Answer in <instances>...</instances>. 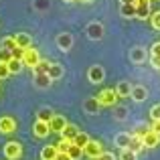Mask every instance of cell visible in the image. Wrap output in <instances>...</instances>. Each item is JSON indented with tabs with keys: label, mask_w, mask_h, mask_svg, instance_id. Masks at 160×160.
<instances>
[{
	"label": "cell",
	"mask_w": 160,
	"mask_h": 160,
	"mask_svg": "<svg viewBox=\"0 0 160 160\" xmlns=\"http://www.w3.org/2000/svg\"><path fill=\"white\" fill-rule=\"evenodd\" d=\"M150 2H152V0H150Z\"/></svg>",
	"instance_id": "f5cc1de1"
},
{
	"label": "cell",
	"mask_w": 160,
	"mask_h": 160,
	"mask_svg": "<svg viewBox=\"0 0 160 160\" xmlns=\"http://www.w3.org/2000/svg\"><path fill=\"white\" fill-rule=\"evenodd\" d=\"M55 160H71V158H69V154H67V152H59Z\"/></svg>",
	"instance_id": "f6af8a7d"
},
{
	"label": "cell",
	"mask_w": 160,
	"mask_h": 160,
	"mask_svg": "<svg viewBox=\"0 0 160 160\" xmlns=\"http://www.w3.org/2000/svg\"><path fill=\"white\" fill-rule=\"evenodd\" d=\"M150 22H152V27L156 28V31H160V10L154 12V14L150 16Z\"/></svg>",
	"instance_id": "d590c367"
},
{
	"label": "cell",
	"mask_w": 160,
	"mask_h": 160,
	"mask_svg": "<svg viewBox=\"0 0 160 160\" xmlns=\"http://www.w3.org/2000/svg\"><path fill=\"white\" fill-rule=\"evenodd\" d=\"M57 154H59L57 146L49 144V146H45V148L41 150V160H55V158H57Z\"/></svg>",
	"instance_id": "5bb4252c"
},
{
	"label": "cell",
	"mask_w": 160,
	"mask_h": 160,
	"mask_svg": "<svg viewBox=\"0 0 160 160\" xmlns=\"http://www.w3.org/2000/svg\"><path fill=\"white\" fill-rule=\"evenodd\" d=\"M99 102L98 98H87L85 102H83V109H85V113H91V116H95V113L99 112Z\"/></svg>",
	"instance_id": "4fadbf2b"
},
{
	"label": "cell",
	"mask_w": 160,
	"mask_h": 160,
	"mask_svg": "<svg viewBox=\"0 0 160 160\" xmlns=\"http://www.w3.org/2000/svg\"><path fill=\"white\" fill-rule=\"evenodd\" d=\"M85 32H87V37H89L91 41H102L103 39V24L102 22H98V20H93V22H89L85 27Z\"/></svg>",
	"instance_id": "7a4b0ae2"
},
{
	"label": "cell",
	"mask_w": 160,
	"mask_h": 160,
	"mask_svg": "<svg viewBox=\"0 0 160 160\" xmlns=\"http://www.w3.org/2000/svg\"><path fill=\"white\" fill-rule=\"evenodd\" d=\"M16 130V122L10 116H2L0 118V134H12Z\"/></svg>",
	"instance_id": "30bf717a"
},
{
	"label": "cell",
	"mask_w": 160,
	"mask_h": 160,
	"mask_svg": "<svg viewBox=\"0 0 160 160\" xmlns=\"http://www.w3.org/2000/svg\"><path fill=\"white\" fill-rule=\"evenodd\" d=\"M136 18H150V6H136Z\"/></svg>",
	"instance_id": "4316f807"
},
{
	"label": "cell",
	"mask_w": 160,
	"mask_h": 160,
	"mask_svg": "<svg viewBox=\"0 0 160 160\" xmlns=\"http://www.w3.org/2000/svg\"><path fill=\"white\" fill-rule=\"evenodd\" d=\"M55 116L53 113V109H49V108H41L39 109V113H37V120H41V122H51V118Z\"/></svg>",
	"instance_id": "d4e9b609"
},
{
	"label": "cell",
	"mask_w": 160,
	"mask_h": 160,
	"mask_svg": "<svg viewBox=\"0 0 160 160\" xmlns=\"http://www.w3.org/2000/svg\"><path fill=\"white\" fill-rule=\"evenodd\" d=\"M14 47H16L14 37H4V39H2V45H0V49H8V51H12Z\"/></svg>",
	"instance_id": "f1b7e54d"
},
{
	"label": "cell",
	"mask_w": 160,
	"mask_h": 160,
	"mask_svg": "<svg viewBox=\"0 0 160 160\" xmlns=\"http://www.w3.org/2000/svg\"><path fill=\"white\" fill-rule=\"evenodd\" d=\"M150 63H152V67H154V69H160V57L152 55V57H150Z\"/></svg>",
	"instance_id": "60d3db41"
},
{
	"label": "cell",
	"mask_w": 160,
	"mask_h": 160,
	"mask_svg": "<svg viewBox=\"0 0 160 160\" xmlns=\"http://www.w3.org/2000/svg\"><path fill=\"white\" fill-rule=\"evenodd\" d=\"M20 69H22V61H18V59H12L10 63H8V71L12 73H20Z\"/></svg>",
	"instance_id": "83f0119b"
},
{
	"label": "cell",
	"mask_w": 160,
	"mask_h": 160,
	"mask_svg": "<svg viewBox=\"0 0 160 160\" xmlns=\"http://www.w3.org/2000/svg\"><path fill=\"white\" fill-rule=\"evenodd\" d=\"M67 154H69V158H71V160H79V158L83 156V148H81V146L71 144L69 148H67Z\"/></svg>",
	"instance_id": "cb8c5ba5"
},
{
	"label": "cell",
	"mask_w": 160,
	"mask_h": 160,
	"mask_svg": "<svg viewBox=\"0 0 160 160\" xmlns=\"http://www.w3.org/2000/svg\"><path fill=\"white\" fill-rule=\"evenodd\" d=\"M148 132H150V126H144V124H142V126H138V128H136L134 136H138V138H144Z\"/></svg>",
	"instance_id": "836d02e7"
},
{
	"label": "cell",
	"mask_w": 160,
	"mask_h": 160,
	"mask_svg": "<svg viewBox=\"0 0 160 160\" xmlns=\"http://www.w3.org/2000/svg\"><path fill=\"white\" fill-rule=\"evenodd\" d=\"M49 124L47 122H41V120H37L35 122V126H32V134H35L37 138H47L49 136Z\"/></svg>",
	"instance_id": "7c38bea8"
},
{
	"label": "cell",
	"mask_w": 160,
	"mask_h": 160,
	"mask_svg": "<svg viewBox=\"0 0 160 160\" xmlns=\"http://www.w3.org/2000/svg\"><path fill=\"white\" fill-rule=\"evenodd\" d=\"M152 55L160 57V43H154V45H152Z\"/></svg>",
	"instance_id": "ee69618b"
},
{
	"label": "cell",
	"mask_w": 160,
	"mask_h": 160,
	"mask_svg": "<svg viewBox=\"0 0 160 160\" xmlns=\"http://www.w3.org/2000/svg\"><path fill=\"white\" fill-rule=\"evenodd\" d=\"M130 98L134 99V102H144V99H148V89H146L144 85H132V91H130Z\"/></svg>",
	"instance_id": "9c48e42d"
},
{
	"label": "cell",
	"mask_w": 160,
	"mask_h": 160,
	"mask_svg": "<svg viewBox=\"0 0 160 160\" xmlns=\"http://www.w3.org/2000/svg\"><path fill=\"white\" fill-rule=\"evenodd\" d=\"M130 61L136 63V65L144 63L146 61V49L144 47H134V49H130Z\"/></svg>",
	"instance_id": "8fae6325"
},
{
	"label": "cell",
	"mask_w": 160,
	"mask_h": 160,
	"mask_svg": "<svg viewBox=\"0 0 160 160\" xmlns=\"http://www.w3.org/2000/svg\"><path fill=\"white\" fill-rule=\"evenodd\" d=\"M4 156L8 160H18L22 156V146H20L18 142H14V140L6 142V144H4Z\"/></svg>",
	"instance_id": "6da1fadb"
},
{
	"label": "cell",
	"mask_w": 160,
	"mask_h": 160,
	"mask_svg": "<svg viewBox=\"0 0 160 160\" xmlns=\"http://www.w3.org/2000/svg\"><path fill=\"white\" fill-rule=\"evenodd\" d=\"M81 2H91V0H81Z\"/></svg>",
	"instance_id": "f907efd6"
},
{
	"label": "cell",
	"mask_w": 160,
	"mask_h": 160,
	"mask_svg": "<svg viewBox=\"0 0 160 160\" xmlns=\"http://www.w3.org/2000/svg\"><path fill=\"white\" fill-rule=\"evenodd\" d=\"M102 152H103L102 144H99V142H95V140H89L85 146H83V154H85L87 158H95V156H99Z\"/></svg>",
	"instance_id": "8992f818"
},
{
	"label": "cell",
	"mask_w": 160,
	"mask_h": 160,
	"mask_svg": "<svg viewBox=\"0 0 160 160\" xmlns=\"http://www.w3.org/2000/svg\"><path fill=\"white\" fill-rule=\"evenodd\" d=\"M12 61V53L8 51V49H0V63H10Z\"/></svg>",
	"instance_id": "1f68e13d"
},
{
	"label": "cell",
	"mask_w": 160,
	"mask_h": 160,
	"mask_svg": "<svg viewBox=\"0 0 160 160\" xmlns=\"http://www.w3.org/2000/svg\"><path fill=\"white\" fill-rule=\"evenodd\" d=\"M130 91H132V85H130L128 81H120L116 87V93L118 98H130Z\"/></svg>",
	"instance_id": "44dd1931"
},
{
	"label": "cell",
	"mask_w": 160,
	"mask_h": 160,
	"mask_svg": "<svg viewBox=\"0 0 160 160\" xmlns=\"http://www.w3.org/2000/svg\"><path fill=\"white\" fill-rule=\"evenodd\" d=\"M120 14L124 16V18H136V4H122Z\"/></svg>",
	"instance_id": "ffe728a7"
},
{
	"label": "cell",
	"mask_w": 160,
	"mask_h": 160,
	"mask_svg": "<svg viewBox=\"0 0 160 160\" xmlns=\"http://www.w3.org/2000/svg\"><path fill=\"white\" fill-rule=\"evenodd\" d=\"M35 8H39V10H47V8H49V0H35Z\"/></svg>",
	"instance_id": "ab89813d"
},
{
	"label": "cell",
	"mask_w": 160,
	"mask_h": 160,
	"mask_svg": "<svg viewBox=\"0 0 160 160\" xmlns=\"http://www.w3.org/2000/svg\"><path fill=\"white\" fill-rule=\"evenodd\" d=\"M120 2H122V4H134L136 0H120Z\"/></svg>",
	"instance_id": "7dc6e473"
},
{
	"label": "cell",
	"mask_w": 160,
	"mask_h": 160,
	"mask_svg": "<svg viewBox=\"0 0 160 160\" xmlns=\"http://www.w3.org/2000/svg\"><path fill=\"white\" fill-rule=\"evenodd\" d=\"M10 53H12V59H18V61H22V57H24V49H22V47H14Z\"/></svg>",
	"instance_id": "e575fe53"
},
{
	"label": "cell",
	"mask_w": 160,
	"mask_h": 160,
	"mask_svg": "<svg viewBox=\"0 0 160 160\" xmlns=\"http://www.w3.org/2000/svg\"><path fill=\"white\" fill-rule=\"evenodd\" d=\"M130 140H132V134L122 132V134H118V136H116V146H120V148H128Z\"/></svg>",
	"instance_id": "7402d4cb"
},
{
	"label": "cell",
	"mask_w": 160,
	"mask_h": 160,
	"mask_svg": "<svg viewBox=\"0 0 160 160\" xmlns=\"http://www.w3.org/2000/svg\"><path fill=\"white\" fill-rule=\"evenodd\" d=\"M87 79H89L91 83H103V79H106L103 67L102 65H91L89 69H87Z\"/></svg>",
	"instance_id": "5b68a950"
},
{
	"label": "cell",
	"mask_w": 160,
	"mask_h": 160,
	"mask_svg": "<svg viewBox=\"0 0 160 160\" xmlns=\"http://www.w3.org/2000/svg\"><path fill=\"white\" fill-rule=\"evenodd\" d=\"M138 158V154L136 152H132L130 148H122V152H120V160H136Z\"/></svg>",
	"instance_id": "f546056e"
},
{
	"label": "cell",
	"mask_w": 160,
	"mask_h": 160,
	"mask_svg": "<svg viewBox=\"0 0 160 160\" xmlns=\"http://www.w3.org/2000/svg\"><path fill=\"white\" fill-rule=\"evenodd\" d=\"M63 2H75V0H63Z\"/></svg>",
	"instance_id": "c3c4849f"
},
{
	"label": "cell",
	"mask_w": 160,
	"mask_h": 160,
	"mask_svg": "<svg viewBox=\"0 0 160 160\" xmlns=\"http://www.w3.org/2000/svg\"><path fill=\"white\" fill-rule=\"evenodd\" d=\"M99 160H116V158H113L112 152H102L99 154Z\"/></svg>",
	"instance_id": "7bdbcfd3"
},
{
	"label": "cell",
	"mask_w": 160,
	"mask_h": 160,
	"mask_svg": "<svg viewBox=\"0 0 160 160\" xmlns=\"http://www.w3.org/2000/svg\"><path fill=\"white\" fill-rule=\"evenodd\" d=\"M39 61H41V55L37 49H24V57H22V65H27V67H31V69H35L37 65H39Z\"/></svg>",
	"instance_id": "3957f363"
},
{
	"label": "cell",
	"mask_w": 160,
	"mask_h": 160,
	"mask_svg": "<svg viewBox=\"0 0 160 160\" xmlns=\"http://www.w3.org/2000/svg\"><path fill=\"white\" fill-rule=\"evenodd\" d=\"M47 75L51 77V81H57V79L63 77V65L61 63H51V67H49Z\"/></svg>",
	"instance_id": "2e32d148"
},
{
	"label": "cell",
	"mask_w": 160,
	"mask_h": 160,
	"mask_svg": "<svg viewBox=\"0 0 160 160\" xmlns=\"http://www.w3.org/2000/svg\"><path fill=\"white\" fill-rule=\"evenodd\" d=\"M49 67H51V63H49V61H43V59H41V61H39V65H37L32 71H35V73H47V71H49Z\"/></svg>",
	"instance_id": "4dcf8cb0"
},
{
	"label": "cell",
	"mask_w": 160,
	"mask_h": 160,
	"mask_svg": "<svg viewBox=\"0 0 160 160\" xmlns=\"http://www.w3.org/2000/svg\"><path fill=\"white\" fill-rule=\"evenodd\" d=\"M150 118L154 120H160V103H156V106H152V109H150Z\"/></svg>",
	"instance_id": "74e56055"
},
{
	"label": "cell",
	"mask_w": 160,
	"mask_h": 160,
	"mask_svg": "<svg viewBox=\"0 0 160 160\" xmlns=\"http://www.w3.org/2000/svg\"><path fill=\"white\" fill-rule=\"evenodd\" d=\"M71 144H73V142H69V140H65V138H61V140H59L55 146H57V150H59V152H67V148H69Z\"/></svg>",
	"instance_id": "d6a6232c"
},
{
	"label": "cell",
	"mask_w": 160,
	"mask_h": 160,
	"mask_svg": "<svg viewBox=\"0 0 160 160\" xmlns=\"http://www.w3.org/2000/svg\"><path fill=\"white\" fill-rule=\"evenodd\" d=\"M158 142H160V134H158Z\"/></svg>",
	"instance_id": "816d5d0a"
},
{
	"label": "cell",
	"mask_w": 160,
	"mask_h": 160,
	"mask_svg": "<svg viewBox=\"0 0 160 160\" xmlns=\"http://www.w3.org/2000/svg\"><path fill=\"white\" fill-rule=\"evenodd\" d=\"M14 41H16V47H22V49L32 47V41H31V37H28L27 32H16Z\"/></svg>",
	"instance_id": "e0dca14e"
},
{
	"label": "cell",
	"mask_w": 160,
	"mask_h": 160,
	"mask_svg": "<svg viewBox=\"0 0 160 160\" xmlns=\"http://www.w3.org/2000/svg\"><path fill=\"white\" fill-rule=\"evenodd\" d=\"M57 47L61 49V51H69V49L73 47V35H71V32H61V35L57 37Z\"/></svg>",
	"instance_id": "52a82bcc"
},
{
	"label": "cell",
	"mask_w": 160,
	"mask_h": 160,
	"mask_svg": "<svg viewBox=\"0 0 160 160\" xmlns=\"http://www.w3.org/2000/svg\"><path fill=\"white\" fill-rule=\"evenodd\" d=\"M65 126H67V120L63 116H53L51 122H49V130L55 132V134H61L63 130H65Z\"/></svg>",
	"instance_id": "ba28073f"
},
{
	"label": "cell",
	"mask_w": 160,
	"mask_h": 160,
	"mask_svg": "<svg viewBox=\"0 0 160 160\" xmlns=\"http://www.w3.org/2000/svg\"><path fill=\"white\" fill-rule=\"evenodd\" d=\"M89 160H99V156H95V158H89Z\"/></svg>",
	"instance_id": "681fc988"
},
{
	"label": "cell",
	"mask_w": 160,
	"mask_h": 160,
	"mask_svg": "<svg viewBox=\"0 0 160 160\" xmlns=\"http://www.w3.org/2000/svg\"><path fill=\"white\" fill-rule=\"evenodd\" d=\"M98 102H99V106H108V108L116 106V102H118L116 89H103L102 93L98 95Z\"/></svg>",
	"instance_id": "277c9868"
},
{
	"label": "cell",
	"mask_w": 160,
	"mask_h": 160,
	"mask_svg": "<svg viewBox=\"0 0 160 160\" xmlns=\"http://www.w3.org/2000/svg\"><path fill=\"white\" fill-rule=\"evenodd\" d=\"M136 6H150V0H136Z\"/></svg>",
	"instance_id": "bcb514c9"
},
{
	"label": "cell",
	"mask_w": 160,
	"mask_h": 160,
	"mask_svg": "<svg viewBox=\"0 0 160 160\" xmlns=\"http://www.w3.org/2000/svg\"><path fill=\"white\" fill-rule=\"evenodd\" d=\"M150 130H152V132H156V134H160V120H154L152 126H150Z\"/></svg>",
	"instance_id": "b9f144b4"
},
{
	"label": "cell",
	"mask_w": 160,
	"mask_h": 160,
	"mask_svg": "<svg viewBox=\"0 0 160 160\" xmlns=\"http://www.w3.org/2000/svg\"><path fill=\"white\" fill-rule=\"evenodd\" d=\"M77 132H79V128H77V126L67 124V126H65V130L61 132V138H65V140L73 142V140H75V136H77Z\"/></svg>",
	"instance_id": "ac0fdd59"
},
{
	"label": "cell",
	"mask_w": 160,
	"mask_h": 160,
	"mask_svg": "<svg viewBox=\"0 0 160 160\" xmlns=\"http://www.w3.org/2000/svg\"><path fill=\"white\" fill-rule=\"evenodd\" d=\"M130 150H132V152H142V150H144V142H142V138H138V136H134L132 134V140H130V146H128Z\"/></svg>",
	"instance_id": "603a6c76"
},
{
	"label": "cell",
	"mask_w": 160,
	"mask_h": 160,
	"mask_svg": "<svg viewBox=\"0 0 160 160\" xmlns=\"http://www.w3.org/2000/svg\"><path fill=\"white\" fill-rule=\"evenodd\" d=\"M51 77H49L47 73H35V85L39 87V89H47L49 85H51Z\"/></svg>",
	"instance_id": "9a60e30c"
},
{
	"label": "cell",
	"mask_w": 160,
	"mask_h": 160,
	"mask_svg": "<svg viewBox=\"0 0 160 160\" xmlns=\"http://www.w3.org/2000/svg\"><path fill=\"white\" fill-rule=\"evenodd\" d=\"M89 140H91V138L87 136L85 132H81V130H79V132H77V136H75V140H73V144H75V146H81V148H83V146H85Z\"/></svg>",
	"instance_id": "484cf974"
},
{
	"label": "cell",
	"mask_w": 160,
	"mask_h": 160,
	"mask_svg": "<svg viewBox=\"0 0 160 160\" xmlns=\"http://www.w3.org/2000/svg\"><path fill=\"white\" fill-rule=\"evenodd\" d=\"M142 142H144V148H154V146L160 144V142H158V134L152 132V130H150V132L142 138Z\"/></svg>",
	"instance_id": "d6986e66"
},
{
	"label": "cell",
	"mask_w": 160,
	"mask_h": 160,
	"mask_svg": "<svg viewBox=\"0 0 160 160\" xmlns=\"http://www.w3.org/2000/svg\"><path fill=\"white\" fill-rule=\"evenodd\" d=\"M8 75H10V71H8V65H6V63H0V79H6Z\"/></svg>",
	"instance_id": "f35d334b"
},
{
	"label": "cell",
	"mask_w": 160,
	"mask_h": 160,
	"mask_svg": "<svg viewBox=\"0 0 160 160\" xmlns=\"http://www.w3.org/2000/svg\"><path fill=\"white\" fill-rule=\"evenodd\" d=\"M113 112H116V113H113V116H116V120H126V108H116V106H113Z\"/></svg>",
	"instance_id": "8d00e7d4"
}]
</instances>
